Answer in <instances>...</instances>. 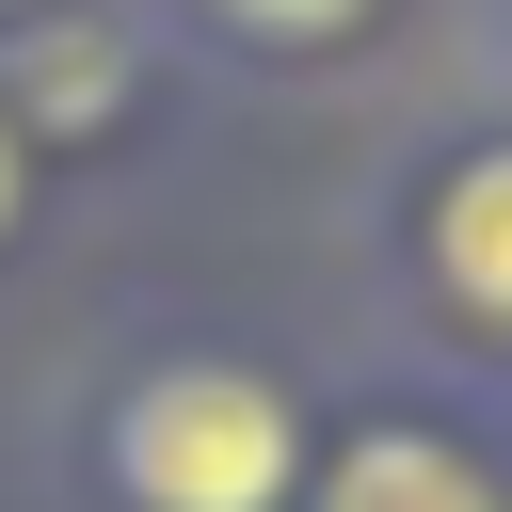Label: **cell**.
I'll return each instance as SVG.
<instances>
[{"instance_id": "obj_1", "label": "cell", "mask_w": 512, "mask_h": 512, "mask_svg": "<svg viewBox=\"0 0 512 512\" xmlns=\"http://www.w3.org/2000/svg\"><path fill=\"white\" fill-rule=\"evenodd\" d=\"M112 480L144 496V512H288V480H304V432H288V400L256 384V368H144L128 400H112Z\"/></svg>"}, {"instance_id": "obj_2", "label": "cell", "mask_w": 512, "mask_h": 512, "mask_svg": "<svg viewBox=\"0 0 512 512\" xmlns=\"http://www.w3.org/2000/svg\"><path fill=\"white\" fill-rule=\"evenodd\" d=\"M320 512H496V480L448 432H352L336 480H320Z\"/></svg>"}, {"instance_id": "obj_3", "label": "cell", "mask_w": 512, "mask_h": 512, "mask_svg": "<svg viewBox=\"0 0 512 512\" xmlns=\"http://www.w3.org/2000/svg\"><path fill=\"white\" fill-rule=\"evenodd\" d=\"M432 272H448L480 320H512V144H480V160L432 192Z\"/></svg>"}, {"instance_id": "obj_4", "label": "cell", "mask_w": 512, "mask_h": 512, "mask_svg": "<svg viewBox=\"0 0 512 512\" xmlns=\"http://www.w3.org/2000/svg\"><path fill=\"white\" fill-rule=\"evenodd\" d=\"M0 64H16V112H48V128H96V112L128 96V48H112L96 16H64V32H16Z\"/></svg>"}, {"instance_id": "obj_5", "label": "cell", "mask_w": 512, "mask_h": 512, "mask_svg": "<svg viewBox=\"0 0 512 512\" xmlns=\"http://www.w3.org/2000/svg\"><path fill=\"white\" fill-rule=\"evenodd\" d=\"M224 16H240V32H352L368 0H224Z\"/></svg>"}, {"instance_id": "obj_6", "label": "cell", "mask_w": 512, "mask_h": 512, "mask_svg": "<svg viewBox=\"0 0 512 512\" xmlns=\"http://www.w3.org/2000/svg\"><path fill=\"white\" fill-rule=\"evenodd\" d=\"M0 224H16V128H0Z\"/></svg>"}]
</instances>
